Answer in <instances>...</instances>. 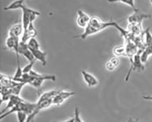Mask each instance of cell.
Here are the masks:
<instances>
[{
	"label": "cell",
	"instance_id": "obj_1",
	"mask_svg": "<svg viewBox=\"0 0 152 122\" xmlns=\"http://www.w3.org/2000/svg\"><path fill=\"white\" fill-rule=\"evenodd\" d=\"M115 27L120 30L121 28L115 22H104L96 16H92L90 18L86 31L89 35L94 34L104 30L108 27Z\"/></svg>",
	"mask_w": 152,
	"mask_h": 122
},
{
	"label": "cell",
	"instance_id": "obj_2",
	"mask_svg": "<svg viewBox=\"0 0 152 122\" xmlns=\"http://www.w3.org/2000/svg\"><path fill=\"white\" fill-rule=\"evenodd\" d=\"M37 104L36 103H31L26 101H23L18 103L13 108L8 110V111L0 116V119H3L8 115L14 113L23 112L27 114L28 116L33 114L34 112H39L36 111Z\"/></svg>",
	"mask_w": 152,
	"mask_h": 122
},
{
	"label": "cell",
	"instance_id": "obj_3",
	"mask_svg": "<svg viewBox=\"0 0 152 122\" xmlns=\"http://www.w3.org/2000/svg\"><path fill=\"white\" fill-rule=\"evenodd\" d=\"M151 17V15L146 14L137 8L134 10V12L128 17L127 21L129 24L141 25L143 20L150 18Z\"/></svg>",
	"mask_w": 152,
	"mask_h": 122
},
{
	"label": "cell",
	"instance_id": "obj_4",
	"mask_svg": "<svg viewBox=\"0 0 152 122\" xmlns=\"http://www.w3.org/2000/svg\"><path fill=\"white\" fill-rule=\"evenodd\" d=\"M142 52V51H138L137 54L133 56V59L131 61L130 70L126 76V81H127V80L129 79V74H130L132 71L140 72L143 71L145 69L144 64L142 63L141 60L140 54Z\"/></svg>",
	"mask_w": 152,
	"mask_h": 122
},
{
	"label": "cell",
	"instance_id": "obj_5",
	"mask_svg": "<svg viewBox=\"0 0 152 122\" xmlns=\"http://www.w3.org/2000/svg\"><path fill=\"white\" fill-rule=\"evenodd\" d=\"M21 9L23 12L22 25L23 28V31H25L27 30L30 23L31 22V18L32 14L38 12V11H35L27 7L25 4L23 5Z\"/></svg>",
	"mask_w": 152,
	"mask_h": 122
},
{
	"label": "cell",
	"instance_id": "obj_6",
	"mask_svg": "<svg viewBox=\"0 0 152 122\" xmlns=\"http://www.w3.org/2000/svg\"><path fill=\"white\" fill-rule=\"evenodd\" d=\"M75 94V92L63 91L59 90L58 94L54 96L53 99V104L59 106L64 102L65 100Z\"/></svg>",
	"mask_w": 152,
	"mask_h": 122
},
{
	"label": "cell",
	"instance_id": "obj_7",
	"mask_svg": "<svg viewBox=\"0 0 152 122\" xmlns=\"http://www.w3.org/2000/svg\"><path fill=\"white\" fill-rule=\"evenodd\" d=\"M37 34V30L34 26V23L33 22H30L27 30L23 32L21 41L23 43H27L30 39L35 38Z\"/></svg>",
	"mask_w": 152,
	"mask_h": 122
},
{
	"label": "cell",
	"instance_id": "obj_8",
	"mask_svg": "<svg viewBox=\"0 0 152 122\" xmlns=\"http://www.w3.org/2000/svg\"><path fill=\"white\" fill-rule=\"evenodd\" d=\"M18 51L19 54L23 55L30 62L36 61L34 57V55L31 50L28 48L27 43L20 42Z\"/></svg>",
	"mask_w": 152,
	"mask_h": 122
},
{
	"label": "cell",
	"instance_id": "obj_9",
	"mask_svg": "<svg viewBox=\"0 0 152 122\" xmlns=\"http://www.w3.org/2000/svg\"><path fill=\"white\" fill-rule=\"evenodd\" d=\"M23 101H24V100L22 98H21L19 96L12 95L11 96L9 100L8 101L7 105L3 109L2 111L1 112L0 114H1V115H2V114L5 113L8 111V110H10V109L16 106L18 103Z\"/></svg>",
	"mask_w": 152,
	"mask_h": 122
},
{
	"label": "cell",
	"instance_id": "obj_10",
	"mask_svg": "<svg viewBox=\"0 0 152 122\" xmlns=\"http://www.w3.org/2000/svg\"><path fill=\"white\" fill-rule=\"evenodd\" d=\"M77 23L78 26L81 28H86L90 21L91 18L90 16L81 10L77 11Z\"/></svg>",
	"mask_w": 152,
	"mask_h": 122
},
{
	"label": "cell",
	"instance_id": "obj_11",
	"mask_svg": "<svg viewBox=\"0 0 152 122\" xmlns=\"http://www.w3.org/2000/svg\"><path fill=\"white\" fill-rule=\"evenodd\" d=\"M81 73L85 82L87 83L89 87H93L98 84V80L94 75L85 71H82Z\"/></svg>",
	"mask_w": 152,
	"mask_h": 122
},
{
	"label": "cell",
	"instance_id": "obj_12",
	"mask_svg": "<svg viewBox=\"0 0 152 122\" xmlns=\"http://www.w3.org/2000/svg\"><path fill=\"white\" fill-rule=\"evenodd\" d=\"M23 30V25L20 23L13 25L9 31V36L13 38H19Z\"/></svg>",
	"mask_w": 152,
	"mask_h": 122
},
{
	"label": "cell",
	"instance_id": "obj_13",
	"mask_svg": "<svg viewBox=\"0 0 152 122\" xmlns=\"http://www.w3.org/2000/svg\"><path fill=\"white\" fill-rule=\"evenodd\" d=\"M31 51L33 53L34 57L36 60L40 61L43 66H45L46 65V54L45 52L42 51L39 49Z\"/></svg>",
	"mask_w": 152,
	"mask_h": 122
},
{
	"label": "cell",
	"instance_id": "obj_14",
	"mask_svg": "<svg viewBox=\"0 0 152 122\" xmlns=\"http://www.w3.org/2000/svg\"><path fill=\"white\" fill-rule=\"evenodd\" d=\"M16 83L17 82L14 81L12 78L1 75V86L11 88L15 85Z\"/></svg>",
	"mask_w": 152,
	"mask_h": 122
},
{
	"label": "cell",
	"instance_id": "obj_15",
	"mask_svg": "<svg viewBox=\"0 0 152 122\" xmlns=\"http://www.w3.org/2000/svg\"><path fill=\"white\" fill-rule=\"evenodd\" d=\"M53 99H39L37 104L36 111L38 112H39L41 110L46 109L50 106L52 103Z\"/></svg>",
	"mask_w": 152,
	"mask_h": 122
},
{
	"label": "cell",
	"instance_id": "obj_16",
	"mask_svg": "<svg viewBox=\"0 0 152 122\" xmlns=\"http://www.w3.org/2000/svg\"><path fill=\"white\" fill-rule=\"evenodd\" d=\"M24 4V1L23 0L15 1L12 2L8 6L4 7V10L5 11H8V10H15L18 8L21 9Z\"/></svg>",
	"mask_w": 152,
	"mask_h": 122
},
{
	"label": "cell",
	"instance_id": "obj_17",
	"mask_svg": "<svg viewBox=\"0 0 152 122\" xmlns=\"http://www.w3.org/2000/svg\"><path fill=\"white\" fill-rule=\"evenodd\" d=\"M152 55V46L150 47H146L144 51L140 54V58L143 64L147 61L148 57Z\"/></svg>",
	"mask_w": 152,
	"mask_h": 122
},
{
	"label": "cell",
	"instance_id": "obj_18",
	"mask_svg": "<svg viewBox=\"0 0 152 122\" xmlns=\"http://www.w3.org/2000/svg\"><path fill=\"white\" fill-rule=\"evenodd\" d=\"M29 74L34 77L42 78L45 79L46 80H51L52 81H55L56 80V77L54 75L40 74L33 70H32Z\"/></svg>",
	"mask_w": 152,
	"mask_h": 122
},
{
	"label": "cell",
	"instance_id": "obj_19",
	"mask_svg": "<svg viewBox=\"0 0 152 122\" xmlns=\"http://www.w3.org/2000/svg\"><path fill=\"white\" fill-rule=\"evenodd\" d=\"M59 91V90H54L45 92L41 95L39 99H53L54 96L58 94Z\"/></svg>",
	"mask_w": 152,
	"mask_h": 122
},
{
	"label": "cell",
	"instance_id": "obj_20",
	"mask_svg": "<svg viewBox=\"0 0 152 122\" xmlns=\"http://www.w3.org/2000/svg\"><path fill=\"white\" fill-rule=\"evenodd\" d=\"M26 84L24 83L17 82L15 85L11 88L12 94L14 95L19 96L22 88Z\"/></svg>",
	"mask_w": 152,
	"mask_h": 122
},
{
	"label": "cell",
	"instance_id": "obj_21",
	"mask_svg": "<svg viewBox=\"0 0 152 122\" xmlns=\"http://www.w3.org/2000/svg\"><path fill=\"white\" fill-rule=\"evenodd\" d=\"M28 48L31 51L39 49V44L35 38H32L27 43Z\"/></svg>",
	"mask_w": 152,
	"mask_h": 122
},
{
	"label": "cell",
	"instance_id": "obj_22",
	"mask_svg": "<svg viewBox=\"0 0 152 122\" xmlns=\"http://www.w3.org/2000/svg\"><path fill=\"white\" fill-rule=\"evenodd\" d=\"M113 52L114 54L117 56H126V47H124L123 46L115 47Z\"/></svg>",
	"mask_w": 152,
	"mask_h": 122
},
{
	"label": "cell",
	"instance_id": "obj_23",
	"mask_svg": "<svg viewBox=\"0 0 152 122\" xmlns=\"http://www.w3.org/2000/svg\"><path fill=\"white\" fill-rule=\"evenodd\" d=\"M46 80L45 79L42 78L34 77V79L32 80L30 85L34 87L37 89L39 88L41 86L42 84L44 82V80Z\"/></svg>",
	"mask_w": 152,
	"mask_h": 122
},
{
	"label": "cell",
	"instance_id": "obj_24",
	"mask_svg": "<svg viewBox=\"0 0 152 122\" xmlns=\"http://www.w3.org/2000/svg\"><path fill=\"white\" fill-rule=\"evenodd\" d=\"M145 42L146 47H150L152 46V34L149 31V29H147L145 31Z\"/></svg>",
	"mask_w": 152,
	"mask_h": 122
},
{
	"label": "cell",
	"instance_id": "obj_25",
	"mask_svg": "<svg viewBox=\"0 0 152 122\" xmlns=\"http://www.w3.org/2000/svg\"><path fill=\"white\" fill-rule=\"evenodd\" d=\"M35 61H33L30 62L29 63L25 66L23 68V74L24 73H29L30 72H31L33 68V66L34 65Z\"/></svg>",
	"mask_w": 152,
	"mask_h": 122
},
{
	"label": "cell",
	"instance_id": "obj_26",
	"mask_svg": "<svg viewBox=\"0 0 152 122\" xmlns=\"http://www.w3.org/2000/svg\"><path fill=\"white\" fill-rule=\"evenodd\" d=\"M119 1L121 2V3H124V4H126V5H127V6L130 7L134 10H136L137 9L135 7V6L134 1Z\"/></svg>",
	"mask_w": 152,
	"mask_h": 122
},
{
	"label": "cell",
	"instance_id": "obj_27",
	"mask_svg": "<svg viewBox=\"0 0 152 122\" xmlns=\"http://www.w3.org/2000/svg\"><path fill=\"white\" fill-rule=\"evenodd\" d=\"M74 122H83L80 118V112L78 108H75V110Z\"/></svg>",
	"mask_w": 152,
	"mask_h": 122
},
{
	"label": "cell",
	"instance_id": "obj_28",
	"mask_svg": "<svg viewBox=\"0 0 152 122\" xmlns=\"http://www.w3.org/2000/svg\"><path fill=\"white\" fill-rule=\"evenodd\" d=\"M106 67L108 71H113L115 69V66L111 62V61H109L107 62L106 64Z\"/></svg>",
	"mask_w": 152,
	"mask_h": 122
},
{
	"label": "cell",
	"instance_id": "obj_29",
	"mask_svg": "<svg viewBox=\"0 0 152 122\" xmlns=\"http://www.w3.org/2000/svg\"><path fill=\"white\" fill-rule=\"evenodd\" d=\"M110 61H111V62H112V63L114 65V66L115 67H118V66H119L120 64V62L119 59L118 58V57L113 58L112 59H111Z\"/></svg>",
	"mask_w": 152,
	"mask_h": 122
},
{
	"label": "cell",
	"instance_id": "obj_30",
	"mask_svg": "<svg viewBox=\"0 0 152 122\" xmlns=\"http://www.w3.org/2000/svg\"><path fill=\"white\" fill-rule=\"evenodd\" d=\"M143 98L144 99L146 100L152 101V96H143Z\"/></svg>",
	"mask_w": 152,
	"mask_h": 122
},
{
	"label": "cell",
	"instance_id": "obj_31",
	"mask_svg": "<svg viewBox=\"0 0 152 122\" xmlns=\"http://www.w3.org/2000/svg\"><path fill=\"white\" fill-rule=\"evenodd\" d=\"M138 119H133L132 118H129L127 120L126 122H137Z\"/></svg>",
	"mask_w": 152,
	"mask_h": 122
},
{
	"label": "cell",
	"instance_id": "obj_32",
	"mask_svg": "<svg viewBox=\"0 0 152 122\" xmlns=\"http://www.w3.org/2000/svg\"><path fill=\"white\" fill-rule=\"evenodd\" d=\"M53 122H74V118H70L68 120H66V121H62V122H56V121H54Z\"/></svg>",
	"mask_w": 152,
	"mask_h": 122
},
{
	"label": "cell",
	"instance_id": "obj_33",
	"mask_svg": "<svg viewBox=\"0 0 152 122\" xmlns=\"http://www.w3.org/2000/svg\"><path fill=\"white\" fill-rule=\"evenodd\" d=\"M150 3H151V5H152V1H150Z\"/></svg>",
	"mask_w": 152,
	"mask_h": 122
}]
</instances>
